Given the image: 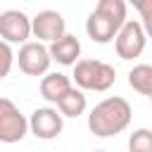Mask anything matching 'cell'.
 <instances>
[{
  "mask_svg": "<svg viewBox=\"0 0 152 152\" xmlns=\"http://www.w3.org/2000/svg\"><path fill=\"white\" fill-rule=\"evenodd\" d=\"M95 12L109 17L116 26H121L126 21V0H97Z\"/></svg>",
  "mask_w": 152,
  "mask_h": 152,
  "instance_id": "obj_14",
  "label": "cell"
},
{
  "mask_svg": "<svg viewBox=\"0 0 152 152\" xmlns=\"http://www.w3.org/2000/svg\"><path fill=\"white\" fill-rule=\"evenodd\" d=\"M128 152H152V131L138 128L128 138Z\"/></svg>",
  "mask_w": 152,
  "mask_h": 152,
  "instance_id": "obj_15",
  "label": "cell"
},
{
  "mask_svg": "<svg viewBox=\"0 0 152 152\" xmlns=\"http://www.w3.org/2000/svg\"><path fill=\"white\" fill-rule=\"evenodd\" d=\"M74 83L81 90L104 93L116 81V69L102 59H76L74 62Z\"/></svg>",
  "mask_w": 152,
  "mask_h": 152,
  "instance_id": "obj_2",
  "label": "cell"
},
{
  "mask_svg": "<svg viewBox=\"0 0 152 152\" xmlns=\"http://www.w3.org/2000/svg\"><path fill=\"white\" fill-rule=\"evenodd\" d=\"M86 107H88V100H86L83 90L81 88H74V86L57 100V112L62 116H69V119H78L86 112Z\"/></svg>",
  "mask_w": 152,
  "mask_h": 152,
  "instance_id": "obj_12",
  "label": "cell"
},
{
  "mask_svg": "<svg viewBox=\"0 0 152 152\" xmlns=\"http://www.w3.org/2000/svg\"><path fill=\"white\" fill-rule=\"evenodd\" d=\"M64 128V119L55 107H38L28 119V131L40 140H55Z\"/></svg>",
  "mask_w": 152,
  "mask_h": 152,
  "instance_id": "obj_6",
  "label": "cell"
},
{
  "mask_svg": "<svg viewBox=\"0 0 152 152\" xmlns=\"http://www.w3.org/2000/svg\"><path fill=\"white\" fill-rule=\"evenodd\" d=\"M66 33V21L57 10H43L31 19V36L40 43H52Z\"/></svg>",
  "mask_w": 152,
  "mask_h": 152,
  "instance_id": "obj_8",
  "label": "cell"
},
{
  "mask_svg": "<svg viewBox=\"0 0 152 152\" xmlns=\"http://www.w3.org/2000/svg\"><path fill=\"white\" fill-rule=\"evenodd\" d=\"M12 64H14V52H12L10 43H5L0 38V81L12 71Z\"/></svg>",
  "mask_w": 152,
  "mask_h": 152,
  "instance_id": "obj_16",
  "label": "cell"
},
{
  "mask_svg": "<svg viewBox=\"0 0 152 152\" xmlns=\"http://www.w3.org/2000/svg\"><path fill=\"white\" fill-rule=\"evenodd\" d=\"M128 86L135 93L150 97L152 95V66L150 64H135L128 71Z\"/></svg>",
  "mask_w": 152,
  "mask_h": 152,
  "instance_id": "obj_13",
  "label": "cell"
},
{
  "mask_svg": "<svg viewBox=\"0 0 152 152\" xmlns=\"http://www.w3.org/2000/svg\"><path fill=\"white\" fill-rule=\"evenodd\" d=\"M71 88V78L66 74L52 71V74H43L40 78V95L43 100H48L50 104H57V100Z\"/></svg>",
  "mask_w": 152,
  "mask_h": 152,
  "instance_id": "obj_11",
  "label": "cell"
},
{
  "mask_svg": "<svg viewBox=\"0 0 152 152\" xmlns=\"http://www.w3.org/2000/svg\"><path fill=\"white\" fill-rule=\"evenodd\" d=\"M0 38L5 43H26L31 38V17L21 10H5L0 14Z\"/></svg>",
  "mask_w": 152,
  "mask_h": 152,
  "instance_id": "obj_7",
  "label": "cell"
},
{
  "mask_svg": "<svg viewBox=\"0 0 152 152\" xmlns=\"http://www.w3.org/2000/svg\"><path fill=\"white\" fill-rule=\"evenodd\" d=\"M28 133V119L10 97H0V142L14 145Z\"/></svg>",
  "mask_w": 152,
  "mask_h": 152,
  "instance_id": "obj_4",
  "label": "cell"
},
{
  "mask_svg": "<svg viewBox=\"0 0 152 152\" xmlns=\"http://www.w3.org/2000/svg\"><path fill=\"white\" fill-rule=\"evenodd\" d=\"M116 31H119V26H116L109 17H104V14L95 12V10H93V12L88 14V19H86V33H88V38H90L93 43L104 45V43L114 40Z\"/></svg>",
  "mask_w": 152,
  "mask_h": 152,
  "instance_id": "obj_10",
  "label": "cell"
},
{
  "mask_svg": "<svg viewBox=\"0 0 152 152\" xmlns=\"http://www.w3.org/2000/svg\"><path fill=\"white\" fill-rule=\"evenodd\" d=\"M17 62H19V69L26 74V76H43V74H48V69H50V52H48V48L40 43V40H36V43H21V48H19V55H17Z\"/></svg>",
  "mask_w": 152,
  "mask_h": 152,
  "instance_id": "obj_5",
  "label": "cell"
},
{
  "mask_svg": "<svg viewBox=\"0 0 152 152\" xmlns=\"http://www.w3.org/2000/svg\"><path fill=\"white\" fill-rule=\"evenodd\" d=\"M133 119V109L131 102L126 97H104L102 102H97L90 114H88V128L97 135V138H112L121 131L128 128Z\"/></svg>",
  "mask_w": 152,
  "mask_h": 152,
  "instance_id": "obj_1",
  "label": "cell"
},
{
  "mask_svg": "<svg viewBox=\"0 0 152 152\" xmlns=\"http://www.w3.org/2000/svg\"><path fill=\"white\" fill-rule=\"evenodd\" d=\"M128 5H133L138 12H140V24L142 26H150L152 24V0H126Z\"/></svg>",
  "mask_w": 152,
  "mask_h": 152,
  "instance_id": "obj_17",
  "label": "cell"
},
{
  "mask_svg": "<svg viewBox=\"0 0 152 152\" xmlns=\"http://www.w3.org/2000/svg\"><path fill=\"white\" fill-rule=\"evenodd\" d=\"M48 52H50V59H55V62H59L64 66H71L81 57V40L74 33H64L57 40L50 43Z\"/></svg>",
  "mask_w": 152,
  "mask_h": 152,
  "instance_id": "obj_9",
  "label": "cell"
},
{
  "mask_svg": "<svg viewBox=\"0 0 152 152\" xmlns=\"http://www.w3.org/2000/svg\"><path fill=\"white\" fill-rule=\"evenodd\" d=\"M95 152H104V150H95Z\"/></svg>",
  "mask_w": 152,
  "mask_h": 152,
  "instance_id": "obj_18",
  "label": "cell"
},
{
  "mask_svg": "<svg viewBox=\"0 0 152 152\" xmlns=\"http://www.w3.org/2000/svg\"><path fill=\"white\" fill-rule=\"evenodd\" d=\"M145 43H147V33H145V26L135 19H126L116 36H114V48H116V55L121 59H135L142 55L145 50Z\"/></svg>",
  "mask_w": 152,
  "mask_h": 152,
  "instance_id": "obj_3",
  "label": "cell"
}]
</instances>
